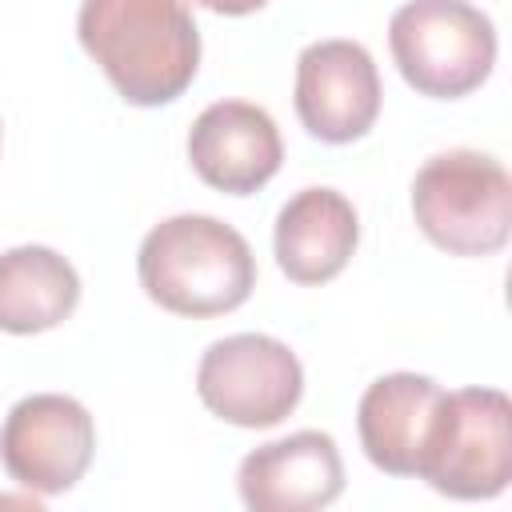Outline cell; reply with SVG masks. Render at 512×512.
<instances>
[{
	"label": "cell",
	"instance_id": "obj_1",
	"mask_svg": "<svg viewBox=\"0 0 512 512\" xmlns=\"http://www.w3.org/2000/svg\"><path fill=\"white\" fill-rule=\"evenodd\" d=\"M76 32L136 108L172 104L200 68V32L184 0H84Z\"/></svg>",
	"mask_w": 512,
	"mask_h": 512
},
{
	"label": "cell",
	"instance_id": "obj_2",
	"mask_svg": "<svg viewBox=\"0 0 512 512\" xmlns=\"http://www.w3.org/2000/svg\"><path fill=\"white\" fill-rule=\"evenodd\" d=\"M140 288L152 304L176 316H224L256 288V256L248 240L216 216L160 220L136 256Z\"/></svg>",
	"mask_w": 512,
	"mask_h": 512
},
{
	"label": "cell",
	"instance_id": "obj_3",
	"mask_svg": "<svg viewBox=\"0 0 512 512\" xmlns=\"http://www.w3.org/2000/svg\"><path fill=\"white\" fill-rule=\"evenodd\" d=\"M420 232L452 256H492L512 232V180L500 160L452 148L432 156L412 180Z\"/></svg>",
	"mask_w": 512,
	"mask_h": 512
},
{
	"label": "cell",
	"instance_id": "obj_4",
	"mask_svg": "<svg viewBox=\"0 0 512 512\" xmlns=\"http://www.w3.org/2000/svg\"><path fill=\"white\" fill-rule=\"evenodd\" d=\"M388 48L400 76L432 100L476 92L496 64V28L468 0H408L392 12Z\"/></svg>",
	"mask_w": 512,
	"mask_h": 512
},
{
	"label": "cell",
	"instance_id": "obj_5",
	"mask_svg": "<svg viewBox=\"0 0 512 512\" xmlns=\"http://www.w3.org/2000/svg\"><path fill=\"white\" fill-rule=\"evenodd\" d=\"M420 476L452 500L500 496L512 480V404L500 388L444 392Z\"/></svg>",
	"mask_w": 512,
	"mask_h": 512
},
{
	"label": "cell",
	"instance_id": "obj_6",
	"mask_svg": "<svg viewBox=\"0 0 512 512\" xmlns=\"http://www.w3.org/2000/svg\"><path fill=\"white\" fill-rule=\"evenodd\" d=\"M196 392L212 416L236 428H272L300 404L304 368L276 336L240 332L200 356Z\"/></svg>",
	"mask_w": 512,
	"mask_h": 512
},
{
	"label": "cell",
	"instance_id": "obj_7",
	"mask_svg": "<svg viewBox=\"0 0 512 512\" xmlns=\"http://www.w3.org/2000/svg\"><path fill=\"white\" fill-rule=\"evenodd\" d=\"M96 424L88 408L60 392H36L12 404L0 428L4 472L40 496L68 492L92 464Z\"/></svg>",
	"mask_w": 512,
	"mask_h": 512
},
{
	"label": "cell",
	"instance_id": "obj_8",
	"mask_svg": "<svg viewBox=\"0 0 512 512\" xmlns=\"http://www.w3.org/2000/svg\"><path fill=\"white\" fill-rule=\"evenodd\" d=\"M296 116L324 144L360 140L380 116V72L356 40H316L296 60Z\"/></svg>",
	"mask_w": 512,
	"mask_h": 512
},
{
	"label": "cell",
	"instance_id": "obj_9",
	"mask_svg": "<svg viewBox=\"0 0 512 512\" xmlns=\"http://www.w3.org/2000/svg\"><path fill=\"white\" fill-rule=\"evenodd\" d=\"M188 160L208 188L248 196L280 172L284 144L276 120L260 104L216 100L192 120Z\"/></svg>",
	"mask_w": 512,
	"mask_h": 512
},
{
	"label": "cell",
	"instance_id": "obj_10",
	"mask_svg": "<svg viewBox=\"0 0 512 512\" xmlns=\"http://www.w3.org/2000/svg\"><path fill=\"white\" fill-rule=\"evenodd\" d=\"M240 500L252 512H312L344 492V464L328 432L304 428L260 444L240 460Z\"/></svg>",
	"mask_w": 512,
	"mask_h": 512
},
{
	"label": "cell",
	"instance_id": "obj_11",
	"mask_svg": "<svg viewBox=\"0 0 512 512\" xmlns=\"http://www.w3.org/2000/svg\"><path fill=\"white\" fill-rule=\"evenodd\" d=\"M444 388L432 376L388 372L368 384L356 408L364 456L388 476H420Z\"/></svg>",
	"mask_w": 512,
	"mask_h": 512
},
{
	"label": "cell",
	"instance_id": "obj_12",
	"mask_svg": "<svg viewBox=\"0 0 512 512\" xmlns=\"http://www.w3.org/2000/svg\"><path fill=\"white\" fill-rule=\"evenodd\" d=\"M360 240L356 208L336 188H304L276 216V264L292 284H324L344 272Z\"/></svg>",
	"mask_w": 512,
	"mask_h": 512
},
{
	"label": "cell",
	"instance_id": "obj_13",
	"mask_svg": "<svg viewBox=\"0 0 512 512\" xmlns=\"http://www.w3.org/2000/svg\"><path fill=\"white\" fill-rule=\"evenodd\" d=\"M76 304L80 276L60 252L44 244H20L0 256V332H48L64 324Z\"/></svg>",
	"mask_w": 512,
	"mask_h": 512
},
{
	"label": "cell",
	"instance_id": "obj_14",
	"mask_svg": "<svg viewBox=\"0 0 512 512\" xmlns=\"http://www.w3.org/2000/svg\"><path fill=\"white\" fill-rule=\"evenodd\" d=\"M208 12H220V16H248V12H260L268 0H192Z\"/></svg>",
	"mask_w": 512,
	"mask_h": 512
}]
</instances>
